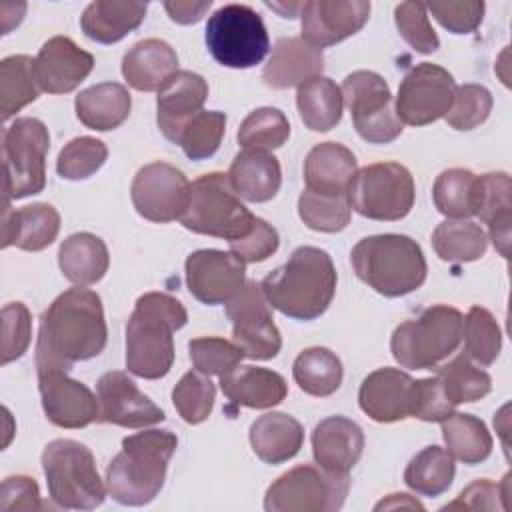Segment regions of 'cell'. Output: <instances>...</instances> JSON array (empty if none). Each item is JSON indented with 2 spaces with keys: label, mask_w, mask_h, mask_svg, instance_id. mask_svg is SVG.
Returning <instances> with one entry per match:
<instances>
[{
  "label": "cell",
  "mask_w": 512,
  "mask_h": 512,
  "mask_svg": "<svg viewBox=\"0 0 512 512\" xmlns=\"http://www.w3.org/2000/svg\"><path fill=\"white\" fill-rule=\"evenodd\" d=\"M108 340L102 300L94 290L74 286L62 292L42 314L36 366L70 368L98 356Z\"/></svg>",
  "instance_id": "obj_1"
},
{
  "label": "cell",
  "mask_w": 512,
  "mask_h": 512,
  "mask_svg": "<svg viewBox=\"0 0 512 512\" xmlns=\"http://www.w3.org/2000/svg\"><path fill=\"white\" fill-rule=\"evenodd\" d=\"M336 268L330 254L316 246H300L286 264L270 272L260 288L268 304L294 320L322 316L336 292Z\"/></svg>",
  "instance_id": "obj_2"
},
{
  "label": "cell",
  "mask_w": 512,
  "mask_h": 512,
  "mask_svg": "<svg viewBox=\"0 0 512 512\" xmlns=\"http://www.w3.org/2000/svg\"><path fill=\"white\" fill-rule=\"evenodd\" d=\"M188 322L180 300L164 292H146L126 324V368L138 378H164L174 364L172 334Z\"/></svg>",
  "instance_id": "obj_3"
},
{
  "label": "cell",
  "mask_w": 512,
  "mask_h": 512,
  "mask_svg": "<svg viewBox=\"0 0 512 512\" xmlns=\"http://www.w3.org/2000/svg\"><path fill=\"white\" fill-rule=\"evenodd\" d=\"M178 446L170 430H144L122 440L106 468V490L122 506H144L164 486L168 462Z\"/></svg>",
  "instance_id": "obj_4"
},
{
  "label": "cell",
  "mask_w": 512,
  "mask_h": 512,
  "mask_svg": "<svg viewBox=\"0 0 512 512\" xmlns=\"http://www.w3.org/2000/svg\"><path fill=\"white\" fill-rule=\"evenodd\" d=\"M350 262L356 276L386 298H398L418 290L428 274L420 244L404 234L362 238L352 248Z\"/></svg>",
  "instance_id": "obj_5"
},
{
  "label": "cell",
  "mask_w": 512,
  "mask_h": 512,
  "mask_svg": "<svg viewBox=\"0 0 512 512\" xmlns=\"http://www.w3.org/2000/svg\"><path fill=\"white\" fill-rule=\"evenodd\" d=\"M50 498L66 510H94L106 498L94 454L78 440L58 438L42 452Z\"/></svg>",
  "instance_id": "obj_6"
},
{
  "label": "cell",
  "mask_w": 512,
  "mask_h": 512,
  "mask_svg": "<svg viewBox=\"0 0 512 512\" xmlns=\"http://www.w3.org/2000/svg\"><path fill=\"white\" fill-rule=\"evenodd\" d=\"M462 312L434 304L418 318L396 326L390 338L394 360L408 370H432L446 360L462 340Z\"/></svg>",
  "instance_id": "obj_7"
},
{
  "label": "cell",
  "mask_w": 512,
  "mask_h": 512,
  "mask_svg": "<svg viewBox=\"0 0 512 512\" xmlns=\"http://www.w3.org/2000/svg\"><path fill=\"white\" fill-rule=\"evenodd\" d=\"M256 216L240 202L228 174L210 172L190 184V198L180 222L186 230L224 238L228 242L246 236Z\"/></svg>",
  "instance_id": "obj_8"
},
{
  "label": "cell",
  "mask_w": 512,
  "mask_h": 512,
  "mask_svg": "<svg viewBox=\"0 0 512 512\" xmlns=\"http://www.w3.org/2000/svg\"><path fill=\"white\" fill-rule=\"evenodd\" d=\"M208 52L226 68H252L260 64L270 38L260 14L246 4H224L206 22Z\"/></svg>",
  "instance_id": "obj_9"
},
{
  "label": "cell",
  "mask_w": 512,
  "mask_h": 512,
  "mask_svg": "<svg viewBox=\"0 0 512 512\" xmlns=\"http://www.w3.org/2000/svg\"><path fill=\"white\" fill-rule=\"evenodd\" d=\"M48 148L50 134L38 118H16L4 130V200H20L44 190Z\"/></svg>",
  "instance_id": "obj_10"
},
{
  "label": "cell",
  "mask_w": 512,
  "mask_h": 512,
  "mask_svg": "<svg viewBox=\"0 0 512 512\" xmlns=\"http://www.w3.org/2000/svg\"><path fill=\"white\" fill-rule=\"evenodd\" d=\"M414 178L398 162H378L356 170L348 186V202L364 218L394 222L410 214L414 206Z\"/></svg>",
  "instance_id": "obj_11"
},
{
  "label": "cell",
  "mask_w": 512,
  "mask_h": 512,
  "mask_svg": "<svg viewBox=\"0 0 512 512\" xmlns=\"http://www.w3.org/2000/svg\"><path fill=\"white\" fill-rule=\"evenodd\" d=\"M350 488L348 474L302 464L278 476L264 494L266 512H334Z\"/></svg>",
  "instance_id": "obj_12"
},
{
  "label": "cell",
  "mask_w": 512,
  "mask_h": 512,
  "mask_svg": "<svg viewBox=\"0 0 512 512\" xmlns=\"http://www.w3.org/2000/svg\"><path fill=\"white\" fill-rule=\"evenodd\" d=\"M342 98L350 110L358 136L370 144L396 140L404 124L392 108V94L386 80L372 70H356L342 82Z\"/></svg>",
  "instance_id": "obj_13"
},
{
  "label": "cell",
  "mask_w": 512,
  "mask_h": 512,
  "mask_svg": "<svg viewBox=\"0 0 512 512\" xmlns=\"http://www.w3.org/2000/svg\"><path fill=\"white\" fill-rule=\"evenodd\" d=\"M454 92L456 82L446 68L422 62L402 78L394 112L402 124L426 126L448 114Z\"/></svg>",
  "instance_id": "obj_14"
},
{
  "label": "cell",
  "mask_w": 512,
  "mask_h": 512,
  "mask_svg": "<svg viewBox=\"0 0 512 512\" xmlns=\"http://www.w3.org/2000/svg\"><path fill=\"white\" fill-rule=\"evenodd\" d=\"M226 316L232 322L234 344L242 350L244 358L270 360L280 352L282 336L260 284L246 282L226 302Z\"/></svg>",
  "instance_id": "obj_15"
},
{
  "label": "cell",
  "mask_w": 512,
  "mask_h": 512,
  "mask_svg": "<svg viewBox=\"0 0 512 512\" xmlns=\"http://www.w3.org/2000/svg\"><path fill=\"white\" fill-rule=\"evenodd\" d=\"M130 196L142 218L164 224L180 220L190 198V182L176 166L152 162L136 172Z\"/></svg>",
  "instance_id": "obj_16"
},
{
  "label": "cell",
  "mask_w": 512,
  "mask_h": 512,
  "mask_svg": "<svg viewBox=\"0 0 512 512\" xmlns=\"http://www.w3.org/2000/svg\"><path fill=\"white\" fill-rule=\"evenodd\" d=\"M38 390L46 418L60 428H84L98 420V396L92 390L70 378L66 368L36 366Z\"/></svg>",
  "instance_id": "obj_17"
},
{
  "label": "cell",
  "mask_w": 512,
  "mask_h": 512,
  "mask_svg": "<svg viewBox=\"0 0 512 512\" xmlns=\"http://www.w3.org/2000/svg\"><path fill=\"white\" fill-rule=\"evenodd\" d=\"M186 284L202 304L216 306L232 300L246 284L244 262L232 252L204 248L186 258Z\"/></svg>",
  "instance_id": "obj_18"
},
{
  "label": "cell",
  "mask_w": 512,
  "mask_h": 512,
  "mask_svg": "<svg viewBox=\"0 0 512 512\" xmlns=\"http://www.w3.org/2000/svg\"><path fill=\"white\" fill-rule=\"evenodd\" d=\"M98 422L116 424L122 428H144L162 422L164 410L156 406L134 380L120 370H110L96 384Z\"/></svg>",
  "instance_id": "obj_19"
},
{
  "label": "cell",
  "mask_w": 512,
  "mask_h": 512,
  "mask_svg": "<svg viewBox=\"0 0 512 512\" xmlns=\"http://www.w3.org/2000/svg\"><path fill=\"white\" fill-rule=\"evenodd\" d=\"M368 18L366 0H308L300 10L302 40L322 50L356 34Z\"/></svg>",
  "instance_id": "obj_20"
},
{
  "label": "cell",
  "mask_w": 512,
  "mask_h": 512,
  "mask_svg": "<svg viewBox=\"0 0 512 512\" xmlns=\"http://www.w3.org/2000/svg\"><path fill=\"white\" fill-rule=\"evenodd\" d=\"M94 68V56L68 36H54L34 58V72L42 92L66 94L84 82Z\"/></svg>",
  "instance_id": "obj_21"
},
{
  "label": "cell",
  "mask_w": 512,
  "mask_h": 512,
  "mask_svg": "<svg viewBox=\"0 0 512 512\" xmlns=\"http://www.w3.org/2000/svg\"><path fill=\"white\" fill-rule=\"evenodd\" d=\"M414 380L398 368H378L370 372L358 390L360 410L374 422L390 424L410 416Z\"/></svg>",
  "instance_id": "obj_22"
},
{
  "label": "cell",
  "mask_w": 512,
  "mask_h": 512,
  "mask_svg": "<svg viewBox=\"0 0 512 512\" xmlns=\"http://www.w3.org/2000/svg\"><path fill=\"white\" fill-rule=\"evenodd\" d=\"M208 98L206 80L190 70H178L156 98V122L160 132L170 140L178 142L184 126L202 112Z\"/></svg>",
  "instance_id": "obj_23"
},
{
  "label": "cell",
  "mask_w": 512,
  "mask_h": 512,
  "mask_svg": "<svg viewBox=\"0 0 512 512\" xmlns=\"http://www.w3.org/2000/svg\"><path fill=\"white\" fill-rule=\"evenodd\" d=\"M364 450L362 428L346 416H328L312 430V454L320 468L348 474Z\"/></svg>",
  "instance_id": "obj_24"
},
{
  "label": "cell",
  "mask_w": 512,
  "mask_h": 512,
  "mask_svg": "<svg viewBox=\"0 0 512 512\" xmlns=\"http://www.w3.org/2000/svg\"><path fill=\"white\" fill-rule=\"evenodd\" d=\"M60 230V214L54 206L38 202L14 210L10 200H4L2 212V248L16 246L26 252L48 248Z\"/></svg>",
  "instance_id": "obj_25"
},
{
  "label": "cell",
  "mask_w": 512,
  "mask_h": 512,
  "mask_svg": "<svg viewBox=\"0 0 512 512\" xmlns=\"http://www.w3.org/2000/svg\"><path fill=\"white\" fill-rule=\"evenodd\" d=\"M322 70L324 54L320 48L302 38H280L272 48V56L264 64L262 80L270 88L284 90L320 76Z\"/></svg>",
  "instance_id": "obj_26"
},
{
  "label": "cell",
  "mask_w": 512,
  "mask_h": 512,
  "mask_svg": "<svg viewBox=\"0 0 512 512\" xmlns=\"http://www.w3.org/2000/svg\"><path fill=\"white\" fill-rule=\"evenodd\" d=\"M176 72L178 54L160 38L136 42L122 58L124 80L140 92H160Z\"/></svg>",
  "instance_id": "obj_27"
},
{
  "label": "cell",
  "mask_w": 512,
  "mask_h": 512,
  "mask_svg": "<svg viewBox=\"0 0 512 512\" xmlns=\"http://www.w3.org/2000/svg\"><path fill=\"white\" fill-rule=\"evenodd\" d=\"M354 174L356 156L340 142H320L304 160L306 190L316 194H348Z\"/></svg>",
  "instance_id": "obj_28"
},
{
  "label": "cell",
  "mask_w": 512,
  "mask_h": 512,
  "mask_svg": "<svg viewBox=\"0 0 512 512\" xmlns=\"http://www.w3.org/2000/svg\"><path fill=\"white\" fill-rule=\"evenodd\" d=\"M220 388L232 404L256 410L272 408L288 394V384L278 372L258 366H236L220 376Z\"/></svg>",
  "instance_id": "obj_29"
},
{
  "label": "cell",
  "mask_w": 512,
  "mask_h": 512,
  "mask_svg": "<svg viewBox=\"0 0 512 512\" xmlns=\"http://www.w3.org/2000/svg\"><path fill=\"white\" fill-rule=\"evenodd\" d=\"M228 180L240 198L268 202L278 194L282 184L280 162L264 150H242L230 164Z\"/></svg>",
  "instance_id": "obj_30"
},
{
  "label": "cell",
  "mask_w": 512,
  "mask_h": 512,
  "mask_svg": "<svg viewBox=\"0 0 512 512\" xmlns=\"http://www.w3.org/2000/svg\"><path fill=\"white\" fill-rule=\"evenodd\" d=\"M488 224L490 240L500 256L508 258L510 250V224H512V198L510 176L506 172H488L476 176V214Z\"/></svg>",
  "instance_id": "obj_31"
},
{
  "label": "cell",
  "mask_w": 512,
  "mask_h": 512,
  "mask_svg": "<svg viewBox=\"0 0 512 512\" xmlns=\"http://www.w3.org/2000/svg\"><path fill=\"white\" fill-rule=\"evenodd\" d=\"M250 446L266 464H282L294 458L304 444L302 424L284 412H268L250 424Z\"/></svg>",
  "instance_id": "obj_32"
},
{
  "label": "cell",
  "mask_w": 512,
  "mask_h": 512,
  "mask_svg": "<svg viewBox=\"0 0 512 512\" xmlns=\"http://www.w3.org/2000/svg\"><path fill=\"white\" fill-rule=\"evenodd\" d=\"M146 10L144 2L96 0L82 12L80 28L94 42L114 44L142 24Z\"/></svg>",
  "instance_id": "obj_33"
},
{
  "label": "cell",
  "mask_w": 512,
  "mask_h": 512,
  "mask_svg": "<svg viewBox=\"0 0 512 512\" xmlns=\"http://www.w3.org/2000/svg\"><path fill=\"white\" fill-rule=\"evenodd\" d=\"M110 254L102 238L90 232L68 236L58 250V266L66 280L76 286H90L108 272Z\"/></svg>",
  "instance_id": "obj_34"
},
{
  "label": "cell",
  "mask_w": 512,
  "mask_h": 512,
  "mask_svg": "<svg viewBox=\"0 0 512 512\" xmlns=\"http://www.w3.org/2000/svg\"><path fill=\"white\" fill-rule=\"evenodd\" d=\"M78 120L98 132L118 128L132 108L130 92L118 82H102L82 90L74 100Z\"/></svg>",
  "instance_id": "obj_35"
},
{
  "label": "cell",
  "mask_w": 512,
  "mask_h": 512,
  "mask_svg": "<svg viewBox=\"0 0 512 512\" xmlns=\"http://www.w3.org/2000/svg\"><path fill=\"white\" fill-rule=\"evenodd\" d=\"M296 106L300 120L312 132H328L342 120L344 98L334 80L326 76L308 78L298 86Z\"/></svg>",
  "instance_id": "obj_36"
},
{
  "label": "cell",
  "mask_w": 512,
  "mask_h": 512,
  "mask_svg": "<svg viewBox=\"0 0 512 512\" xmlns=\"http://www.w3.org/2000/svg\"><path fill=\"white\" fill-rule=\"evenodd\" d=\"M442 438L448 448L446 452L468 466L484 462L492 452V436L486 424L472 414L452 412L444 418Z\"/></svg>",
  "instance_id": "obj_37"
},
{
  "label": "cell",
  "mask_w": 512,
  "mask_h": 512,
  "mask_svg": "<svg viewBox=\"0 0 512 512\" xmlns=\"http://www.w3.org/2000/svg\"><path fill=\"white\" fill-rule=\"evenodd\" d=\"M292 376L302 392L324 398L340 388L344 370L340 358L332 350L312 346L296 356Z\"/></svg>",
  "instance_id": "obj_38"
},
{
  "label": "cell",
  "mask_w": 512,
  "mask_h": 512,
  "mask_svg": "<svg viewBox=\"0 0 512 512\" xmlns=\"http://www.w3.org/2000/svg\"><path fill=\"white\" fill-rule=\"evenodd\" d=\"M432 246L440 260L444 262H474L484 256L488 248V238L484 230L468 220H444L432 232Z\"/></svg>",
  "instance_id": "obj_39"
},
{
  "label": "cell",
  "mask_w": 512,
  "mask_h": 512,
  "mask_svg": "<svg viewBox=\"0 0 512 512\" xmlns=\"http://www.w3.org/2000/svg\"><path fill=\"white\" fill-rule=\"evenodd\" d=\"M454 474V458L440 446H426L408 462L404 482L416 494L436 498L452 486Z\"/></svg>",
  "instance_id": "obj_40"
},
{
  "label": "cell",
  "mask_w": 512,
  "mask_h": 512,
  "mask_svg": "<svg viewBox=\"0 0 512 512\" xmlns=\"http://www.w3.org/2000/svg\"><path fill=\"white\" fill-rule=\"evenodd\" d=\"M40 86L34 72V60L26 54H12L0 62V110L2 120H10L24 106L34 102Z\"/></svg>",
  "instance_id": "obj_41"
},
{
  "label": "cell",
  "mask_w": 512,
  "mask_h": 512,
  "mask_svg": "<svg viewBox=\"0 0 512 512\" xmlns=\"http://www.w3.org/2000/svg\"><path fill=\"white\" fill-rule=\"evenodd\" d=\"M434 206L440 214L462 220L476 214V174L466 168H448L436 176L432 188Z\"/></svg>",
  "instance_id": "obj_42"
},
{
  "label": "cell",
  "mask_w": 512,
  "mask_h": 512,
  "mask_svg": "<svg viewBox=\"0 0 512 512\" xmlns=\"http://www.w3.org/2000/svg\"><path fill=\"white\" fill-rule=\"evenodd\" d=\"M438 378L442 382L448 402L456 408L458 404L476 402L492 390L490 376L480 370L466 354L456 356L448 364L438 368Z\"/></svg>",
  "instance_id": "obj_43"
},
{
  "label": "cell",
  "mask_w": 512,
  "mask_h": 512,
  "mask_svg": "<svg viewBox=\"0 0 512 512\" xmlns=\"http://www.w3.org/2000/svg\"><path fill=\"white\" fill-rule=\"evenodd\" d=\"M464 352L480 366H490L500 354L502 332L490 310L472 306L462 318Z\"/></svg>",
  "instance_id": "obj_44"
},
{
  "label": "cell",
  "mask_w": 512,
  "mask_h": 512,
  "mask_svg": "<svg viewBox=\"0 0 512 512\" xmlns=\"http://www.w3.org/2000/svg\"><path fill=\"white\" fill-rule=\"evenodd\" d=\"M290 136V122L278 108H256L252 110L238 128V144L244 150L270 152L280 148Z\"/></svg>",
  "instance_id": "obj_45"
},
{
  "label": "cell",
  "mask_w": 512,
  "mask_h": 512,
  "mask_svg": "<svg viewBox=\"0 0 512 512\" xmlns=\"http://www.w3.org/2000/svg\"><path fill=\"white\" fill-rule=\"evenodd\" d=\"M350 202L348 194L328 196V194H316L310 190H304L298 198V216L300 220L316 232H340L350 222Z\"/></svg>",
  "instance_id": "obj_46"
},
{
  "label": "cell",
  "mask_w": 512,
  "mask_h": 512,
  "mask_svg": "<svg viewBox=\"0 0 512 512\" xmlns=\"http://www.w3.org/2000/svg\"><path fill=\"white\" fill-rule=\"evenodd\" d=\"M226 132V114L218 110H202L180 132L178 146L190 160H206L218 148Z\"/></svg>",
  "instance_id": "obj_47"
},
{
  "label": "cell",
  "mask_w": 512,
  "mask_h": 512,
  "mask_svg": "<svg viewBox=\"0 0 512 512\" xmlns=\"http://www.w3.org/2000/svg\"><path fill=\"white\" fill-rule=\"evenodd\" d=\"M216 388L210 376L190 370L186 372L172 390V404L180 418L188 424L204 422L214 408Z\"/></svg>",
  "instance_id": "obj_48"
},
{
  "label": "cell",
  "mask_w": 512,
  "mask_h": 512,
  "mask_svg": "<svg viewBox=\"0 0 512 512\" xmlns=\"http://www.w3.org/2000/svg\"><path fill=\"white\" fill-rule=\"evenodd\" d=\"M108 158V148L92 136L72 138L58 154L56 172L64 180H84L102 168Z\"/></svg>",
  "instance_id": "obj_49"
},
{
  "label": "cell",
  "mask_w": 512,
  "mask_h": 512,
  "mask_svg": "<svg viewBox=\"0 0 512 512\" xmlns=\"http://www.w3.org/2000/svg\"><path fill=\"white\" fill-rule=\"evenodd\" d=\"M188 352L194 368L206 376H224L234 370L244 358L242 350L224 338L200 336L188 342Z\"/></svg>",
  "instance_id": "obj_50"
},
{
  "label": "cell",
  "mask_w": 512,
  "mask_h": 512,
  "mask_svg": "<svg viewBox=\"0 0 512 512\" xmlns=\"http://www.w3.org/2000/svg\"><path fill=\"white\" fill-rule=\"evenodd\" d=\"M492 104L494 100L488 88L480 84H462L456 86L452 106L444 118L454 130H474L476 126L486 122L492 112Z\"/></svg>",
  "instance_id": "obj_51"
},
{
  "label": "cell",
  "mask_w": 512,
  "mask_h": 512,
  "mask_svg": "<svg viewBox=\"0 0 512 512\" xmlns=\"http://www.w3.org/2000/svg\"><path fill=\"white\" fill-rule=\"evenodd\" d=\"M394 22L400 36L420 54H432L440 48V40L430 26L426 4L402 2L394 8Z\"/></svg>",
  "instance_id": "obj_52"
},
{
  "label": "cell",
  "mask_w": 512,
  "mask_h": 512,
  "mask_svg": "<svg viewBox=\"0 0 512 512\" xmlns=\"http://www.w3.org/2000/svg\"><path fill=\"white\" fill-rule=\"evenodd\" d=\"M32 338V316L22 302H10L2 308V364L20 358Z\"/></svg>",
  "instance_id": "obj_53"
},
{
  "label": "cell",
  "mask_w": 512,
  "mask_h": 512,
  "mask_svg": "<svg viewBox=\"0 0 512 512\" xmlns=\"http://www.w3.org/2000/svg\"><path fill=\"white\" fill-rule=\"evenodd\" d=\"M454 412L438 376L414 380L410 416L424 422H442Z\"/></svg>",
  "instance_id": "obj_54"
},
{
  "label": "cell",
  "mask_w": 512,
  "mask_h": 512,
  "mask_svg": "<svg viewBox=\"0 0 512 512\" xmlns=\"http://www.w3.org/2000/svg\"><path fill=\"white\" fill-rule=\"evenodd\" d=\"M278 244L280 238L276 228L256 216L250 232L230 242V252L244 264H256L272 256L278 250Z\"/></svg>",
  "instance_id": "obj_55"
},
{
  "label": "cell",
  "mask_w": 512,
  "mask_h": 512,
  "mask_svg": "<svg viewBox=\"0 0 512 512\" xmlns=\"http://www.w3.org/2000/svg\"><path fill=\"white\" fill-rule=\"evenodd\" d=\"M426 12H430L448 32L470 34L482 22L484 2L480 0L434 2V4H426Z\"/></svg>",
  "instance_id": "obj_56"
},
{
  "label": "cell",
  "mask_w": 512,
  "mask_h": 512,
  "mask_svg": "<svg viewBox=\"0 0 512 512\" xmlns=\"http://www.w3.org/2000/svg\"><path fill=\"white\" fill-rule=\"evenodd\" d=\"M506 484H508V476L504 478L502 484H494L486 478L482 480H474L470 486H466L460 496L446 504L442 510H496V508H504L500 504L502 498L508 496L506 492Z\"/></svg>",
  "instance_id": "obj_57"
},
{
  "label": "cell",
  "mask_w": 512,
  "mask_h": 512,
  "mask_svg": "<svg viewBox=\"0 0 512 512\" xmlns=\"http://www.w3.org/2000/svg\"><path fill=\"white\" fill-rule=\"evenodd\" d=\"M44 508L40 500V490L34 478L16 474L6 476L0 490V510H40Z\"/></svg>",
  "instance_id": "obj_58"
},
{
  "label": "cell",
  "mask_w": 512,
  "mask_h": 512,
  "mask_svg": "<svg viewBox=\"0 0 512 512\" xmlns=\"http://www.w3.org/2000/svg\"><path fill=\"white\" fill-rule=\"evenodd\" d=\"M212 6V0H204V2H164V10L168 12L170 20L176 24H196Z\"/></svg>",
  "instance_id": "obj_59"
},
{
  "label": "cell",
  "mask_w": 512,
  "mask_h": 512,
  "mask_svg": "<svg viewBox=\"0 0 512 512\" xmlns=\"http://www.w3.org/2000/svg\"><path fill=\"white\" fill-rule=\"evenodd\" d=\"M396 506H408V508H424L420 502L416 500H410L408 494H390L388 500H382L380 504H376V510H382V508H396Z\"/></svg>",
  "instance_id": "obj_60"
},
{
  "label": "cell",
  "mask_w": 512,
  "mask_h": 512,
  "mask_svg": "<svg viewBox=\"0 0 512 512\" xmlns=\"http://www.w3.org/2000/svg\"><path fill=\"white\" fill-rule=\"evenodd\" d=\"M268 8L278 10V12L282 14V18H294V12H296V10H302V2H298V4H290V6H286V4H274V2H268Z\"/></svg>",
  "instance_id": "obj_61"
}]
</instances>
